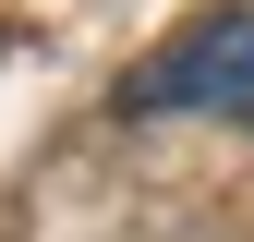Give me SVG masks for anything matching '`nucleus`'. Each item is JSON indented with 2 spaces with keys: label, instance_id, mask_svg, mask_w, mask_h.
Returning a JSON list of instances; mask_svg holds the SVG:
<instances>
[{
  "label": "nucleus",
  "instance_id": "obj_1",
  "mask_svg": "<svg viewBox=\"0 0 254 242\" xmlns=\"http://www.w3.org/2000/svg\"><path fill=\"white\" fill-rule=\"evenodd\" d=\"M121 121H254V12L230 0V12L182 24V37L121 85Z\"/></svg>",
  "mask_w": 254,
  "mask_h": 242
}]
</instances>
